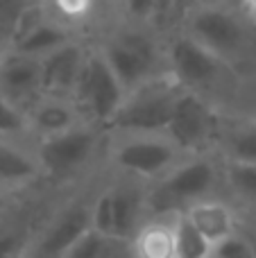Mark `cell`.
<instances>
[{
  "label": "cell",
  "mask_w": 256,
  "mask_h": 258,
  "mask_svg": "<svg viewBox=\"0 0 256 258\" xmlns=\"http://www.w3.org/2000/svg\"><path fill=\"white\" fill-rule=\"evenodd\" d=\"M222 116L225 113L216 104L207 102L195 93H186L177 104L166 134L188 156L209 154V152H216Z\"/></svg>",
  "instance_id": "10"
},
{
  "label": "cell",
  "mask_w": 256,
  "mask_h": 258,
  "mask_svg": "<svg viewBox=\"0 0 256 258\" xmlns=\"http://www.w3.org/2000/svg\"><path fill=\"white\" fill-rule=\"evenodd\" d=\"M245 220H252V222H256V215H243Z\"/></svg>",
  "instance_id": "27"
},
{
  "label": "cell",
  "mask_w": 256,
  "mask_h": 258,
  "mask_svg": "<svg viewBox=\"0 0 256 258\" xmlns=\"http://www.w3.org/2000/svg\"><path fill=\"white\" fill-rule=\"evenodd\" d=\"M63 258H132L130 242L91 229Z\"/></svg>",
  "instance_id": "20"
},
{
  "label": "cell",
  "mask_w": 256,
  "mask_h": 258,
  "mask_svg": "<svg viewBox=\"0 0 256 258\" xmlns=\"http://www.w3.org/2000/svg\"><path fill=\"white\" fill-rule=\"evenodd\" d=\"M225 197L222 159L216 152L186 156L163 179L148 186L150 213H184L193 204Z\"/></svg>",
  "instance_id": "7"
},
{
  "label": "cell",
  "mask_w": 256,
  "mask_h": 258,
  "mask_svg": "<svg viewBox=\"0 0 256 258\" xmlns=\"http://www.w3.org/2000/svg\"><path fill=\"white\" fill-rule=\"evenodd\" d=\"M89 45H91V39H77L41 59L43 95L73 98V91H75V84L80 80Z\"/></svg>",
  "instance_id": "14"
},
{
  "label": "cell",
  "mask_w": 256,
  "mask_h": 258,
  "mask_svg": "<svg viewBox=\"0 0 256 258\" xmlns=\"http://www.w3.org/2000/svg\"><path fill=\"white\" fill-rule=\"evenodd\" d=\"M216 154L229 163H256V116L225 113L216 143Z\"/></svg>",
  "instance_id": "18"
},
{
  "label": "cell",
  "mask_w": 256,
  "mask_h": 258,
  "mask_svg": "<svg viewBox=\"0 0 256 258\" xmlns=\"http://www.w3.org/2000/svg\"><path fill=\"white\" fill-rule=\"evenodd\" d=\"M102 174L104 170L71 190L54 192L25 258H63L93 229V197Z\"/></svg>",
  "instance_id": "6"
},
{
  "label": "cell",
  "mask_w": 256,
  "mask_h": 258,
  "mask_svg": "<svg viewBox=\"0 0 256 258\" xmlns=\"http://www.w3.org/2000/svg\"><path fill=\"white\" fill-rule=\"evenodd\" d=\"M91 41L100 48L127 93L168 73L166 36L157 27L120 16L113 3L107 5V18Z\"/></svg>",
  "instance_id": "1"
},
{
  "label": "cell",
  "mask_w": 256,
  "mask_h": 258,
  "mask_svg": "<svg viewBox=\"0 0 256 258\" xmlns=\"http://www.w3.org/2000/svg\"><path fill=\"white\" fill-rule=\"evenodd\" d=\"M213 258H254V256L243 231H238L234 238H229L227 242H222V245H218L213 249Z\"/></svg>",
  "instance_id": "23"
},
{
  "label": "cell",
  "mask_w": 256,
  "mask_h": 258,
  "mask_svg": "<svg viewBox=\"0 0 256 258\" xmlns=\"http://www.w3.org/2000/svg\"><path fill=\"white\" fill-rule=\"evenodd\" d=\"M166 59L168 73L188 93L200 95L227 113V104L240 89V71L209 52L181 30L166 34Z\"/></svg>",
  "instance_id": "4"
},
{
  "label": "cell",
  "mask_w": 256,
  "mask_h": 258,
  "mask_svg": "<svg viewBox=\"0 0 256 258\" xmlns=\"http://www.w3.org/2000/svg\"><path fill=\"white\" fill-rule=\"evenodd\" d=\"M0 138H12V141H32L30 122L27 116L16 109L3 93H0Z\"/></svg>",
  "instance_id": "22"
},
{
  "label": "cell",
  "mask_w": 256,
  "mask_h": 258,
  "mask_svg": "<svg viewBox=\"0 0 256 258\" xmlns=\"http://www.w3.org/2000/svg\"><path fill=\"white\" fill-rule=\"evenodd\" d=\"M243 236H245V240H247V245H249V249H252V256L256 258V222H252V220H245L243 218Z\"/></svg>",
  "instance_id": "25"
},
{
  "label": "cell",
  "mask_w": 256,
  "mask_h": 258,
  "mask_svg": "<svg viewBox=\"0 0 256 258\" xmlns=\"http://www.w3.org/2000/svg\"><path fill=\"white\" fill-rule=\"evenodd\" d=\"M177 258H213V247L209 240L186 220L184 213L177 215L175 222Z\"/></svg>",
  "instance_id": "21"
},
{
  "label": "cell",
  "mask_w": 256,
  "mask_h": 258,
  "mask_svg": "<svg viewBox=\"0 0 256 258\" xmlns=\"http://www.w3.org/2000/svg\"><path fill=\"white\" fill-rule=\"evenodd\" d=\"M177 30L240 73L256 59V30L243 16L238 3H184Z\"/></svg>",
  "instance_id": "2"
},
{
  "label": "cell",
  "mask_w": 256,
  "mask_h": 258,
  "mask_svg": "<svg viewBox=\"0 0 256 258\" xmlns=\"http://www.w3.org/2000/svg\"><path fill=\"white\" fill-rule=\"evenodd\" d=\"M27 122H30L32 141H43V138L59 136L63 132H71L73 127L82 125L80 109L75 107L73 98H59V95H43L39 102L34 104L30 113H27Z\"/></svg>",
  "instance_id": "16"
},
{
  "label": "cell",
  "mask_w": 256,
  "mask_h": 258,
  "mask_svg": "<svg viewBox=\"0 0 256 258\" xmlns=\"http://www.w3.org/2000/svg\"><path fill=\"white\" fill-rule=\"evenodd\" d=\"M25 200L27 197H14V195H5V192H0V224H3Z\"/></svg>",
  "instance_id": "24"
},
{
  "label": "cell",
  "mask_w": 256,
  "mask_h": 258,
  "mask_svg": "<svg viewBox=\"0 0 256 258\" xmlns=\"http://www.w3.org/2000/svg\"><path fill=\"white\" fill-rule=\"evenodd\" d=\"M125 98V86L120 84V80L116 77L104 54L100 52V48L91 41L80 80L73 91V102L80 109L84 122H91V125L109 132Z\"/></svg>",
  "instance_id": "9"
},
{
  "label": "cell",
  "mask_w": 256,
  "mask_h": 258,
  "mask_svg": "<svg viewBox=\"0 0 256 258\" xmlns=\"http://www.w3.org/2000/svg\"><path fill=\"white\" fill-rule=\"evenodd\" d=\"M77 39H82V36H77L66 25H61L50 14L45 3H25L16 25H14L9 50L34 59H43L50 52Z\"/></svg>",
  "instance_id": "11"
},
{
  "label": "cell",
  "mask_w": 256,
  "mask_h": 258,
  "mask_svg": "<svg viewBox=\"0 0 256 258\" xmlns=\"http://www.w3.org/2000/svg\"><path fill=\"white\" fill-rule=\"evenodd\" d=\"M179 213H150L132 236V258H177L175 222Z\"/></svg>",
  "instance_id": "17"
},
{
  "label": "cell",
  "mask_w": 256,
  "mask_h": 258,
  "mask_svg": "<svg viewBox=\"0 0 256 258\" xmlns=\"http://www.w3.org/2000/svg\"><path fill=\"white\" fill-rule=\"evenodd\" d=\"M0 93L27 116L43 98L41 59L7 50L0 57Z\"/></svg>",
  "instance_id": "13"
},
{
  "label": "cell",
  "mask_w": 256,
  "mask_h": 258,
  "mask_svg": "<svg viewBox=\"0 0 256 258\" xmlns=\"http://www.w3.org/2000/svg\"><path fill=\"white\" fill-rule=\"evenodd\" d=\"M188 91L170 75L145 82L143 86L130 91L109 132H145L166 134L179 100Z\"/></svg>",
  "instance_id": "8"
},
{
  "label": "cell",
  "mask_w": 256,
  "mask_h": 258,
  "mask_svg": "<svg viewBox=\"0 0 256 258\" xmlns=\"http://www.w3.org/2000/svg\"><path fill=\"white\" fill-rule=\"evenodd\" d=\"M225 197L240 211V215H256V163L222 161Z\"/></svg>",
  "instance_id": "19"
},
{
  "label": "cell",
  "mask_w": 256,
  "mask_h": 258,
  "mask_svg": "<svg viewBox=\"0 0 256 258\" xmlns=\"http://www.w3.org/2000/svg\"><path fill=\"white\" fill-rule=\"evenodd\" d=\"M0 192L14 197L50 192L45 190L34 143L0 138Z\"/></svg>",
  "instance_id": "12"
},
{
  "label": "cell",
  "mask_w": 256,
  "mask_h": 258,
  "mask_svg": "<svg viewBox=\"0 0 256 258\" xmlns=\"http://www.w3.org/2000/svg\"><path fill=\"white\" fill-rule=\"evenodd\" d=\"M184 215L207 238L213 249L243 229V215L227 197H211V200L198 202L190 209H186Z\"/></svg>",
  "instance_id": "15"
},
{
  "label": "cell",
  "mask_w": 256,
  "mask_h": 258,
  "mask_svg": "<svg viewBox=\"0 0 256 258\" xmlns=\"http://www.w3.org/2000/svg\"><path fill=\"white\" fill-rule=\"evenodd\" d=\"M7 50H9V34H7V30L3 27V23H0V57H3Z\"/></svg>",
  "instance_id": "26"
},
{
  "label": "cell",
  "mask_w": 256,
  "mask_h": 258,
  "mask_svg": "<svg viewBox=\"0 0 256 258\" xmlns=\"http://www.w3.org/2000/svg\"><path fill=\"white\" fill-rule=\"evenodd\" d=\"M107 129L91 122L73 127L59 136L34 143V152L43 172L45 190L61 192L89 181L102 172Z\"/></svg>",
  "instance_id": "3"
},
{
  "label": "cell",
  "mask_w": 256,
  "mask_h": 258,
  "mask_svg": "<svg viewBox=\"0 0 256 258\" xmlns=\"http://www.w3.org/2000/svg\"><path fill=\"white\" fill-rule=\"evenodd\" d=\"M186 156L188 154L168 134L109 132L102 170L113 177L152 186Z\"/></svg>",
  "instance_id": "5"
}]
</instances>
